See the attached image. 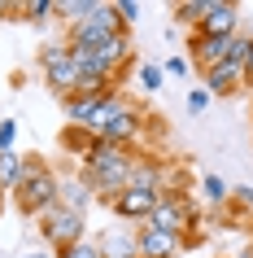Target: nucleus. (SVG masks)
Returning <instances> with one entry per match:
<instances>
[{"mask_svg": "<svg viewBox=\"0 0 253 258\" xmlns=\"http://www.w3.org/2000/svg\"><path fill=\"white\" fill-rule=\"evenodd\" d=\"M140 158V149H127V145H109V140H92V149L83 153V179L92 184L96 202H114L118 192H127V175H131V162Z\"/></svg>", "mask_w": 253, "mask_h": 258, "instance_id": "1", "label": "nucleus"}, {"mask_svg": "<svg viewBox=\"0 0 253 258\" xmlns=\"http://www.w3.org/2000/svg\"><path fill=\"white\" fill-rule=\"evenodd\" d=\"M57 188H61V171H53L48 162H40L35 153H27V179L14 192V206L27 219H40L48 206H57Z\"/></svg>", "mask_w": 253, "mask_h": 258, "instance_id": "2", "label": "nucleus"}, {"mask_svg": "<svg viewBox=\"0 0 253 258\" xmlns=\"http://www.w3.org/2000/svg\"><path fill=\"white\" fill-rule=\"evenodd\" d=\"M35 232L44 236V245H48L53 254H61V249H70V245L88 241V219L70 215V210H61V206H48V210L35 219Z\"/></svg>", "mask_w": 253, "mask_h": 258, "instance_id": "3", "label": "nucleus"}, {"mask_svg": "<svg viewBox=\"0 0 253 258\" xmlns=\"http://www.w3.org/2000/svg\"><path fill=\"white\" fill-rule=\"evenodd\" d=\"M40 70H44V83H48L61 101L79 92V70L70 61V44L66 40H53V44L40 48Z\"/></svg>", "mask_w": 253, "mask_h": 258, "instance_id": "4", "label": "nucleus"}, {"mask_svg": "<svg viewBox=\"0 0 253 258\" xmlns=\"http://www.w3.org/2000/svg\"><path fill=\"white\" fill-rule=\"evenodd\" d=\"M148 223L184 241V236H188L192 228H201V210H197V202H192L188 192H184V197H161V202H157V210L148 215Z\"/></svg>", "mask_w": 253, "mask_h": 258, "instance_id": "5", "label": "nucleus"}, {"mask_svg": "<svg viewBox=\"0 0 253 258\" xmlns=\"http://www.w3.org/2000/svg\"><path fill=\"white\" fill-rule=\"evenodd\" d=\"M161 192H140V188H127L118 192L114 202H109V210H114V219H122V223H148V215L157 210Z\"/></svg>", "mask_w": 253, "mask_h": 258, "instance_id": "6", "label": "nucleus"}, {"mask_svg": "<svg viewBox=\"0 0 253 258\" xmlns=\"http://www.w3.org/2000/svg\"><path fill=\"white\" fill-rule=\"evenodd\" d=\"M197 31L201 35H218V40L240 35V5H231V0H210V9H205Z\"/></svg>", "mask_w": 253, "mask_h": 258, "instance_id": "7", "label": "nucleus"}, {"mask_svg": "<svg viewBox=\"0 0 253 258\" xmlns=\"http://www.w3.org/2000/svg\"><path fill=\"white\" fill-rule=\"evenodd\" d=\"M92 202H96V192H92V184L83 179V171H66V175H61V188H57V206L70 210V215H83V219H88Z\"/></svg>", "mask_w": 253, "mask_h": 258, "instance_id": "8", "label": "nucleus"}, {"mask_svg": "<svg viewBox=\"0 0 253 258\" xmlns=\"http://www.w3.org/2000/svg\"><path fill=\"white\" fill-rule=\"evenodd\" d=\"M135 245H140V258H179V249H184L179 236L153 228V223H140L135 228Z\"/></svg>", "mask_w": 253, "mask_h": 258, "instance_id": "9", "label": "nucleus"}, {"mask_svg": "<svg viewBox=\"0 0 253 258\" xmlns=\"http://www.w3.org/2000/svg\"><path fill=\"white\" fill-rule=\"evenodd\" d=\"M188 53L201 70H214L218 61H227L231 53V40H218V35H201V31H188Z\"/></svg>", "mask_w": 253, "mask_h": 258, "instance_id": "10", "label": "nucleus"}, {"mask_svg": "<svg viewBox=\"0 0 253 258\" xmlns=\"http://www.w3.org/2000/svg\"><path fill=\"white\" fill-rule=\"evenodd\" d=\"M249 88V75L244 66H231V61H218L214 70H205V92L210 96H236Z\"/></svg>", "mask_w": 253, "mask_h": 258, "instance_id": "11", "label": "nucleus"}, {"mask_svg": "<svg viewBox=\"0 0 253 258\" xmlns=\"http://www.w3.org/2000/svg\"><path fill=\"white\" fill-rule=\"evenodd\" d=\"M101 254L105 258H140V245H135V232L131 228H105L96 236Z\"/></svg>", "mask_w": 253, "mask_h": 258, "instance_id": "12", "label": "nucleus"}, {"mask_svg": "<svg viewBox=\"0 0 253 258\" xmlns=\"http://www.w3.org/2000/svg\"><path fill=\"white\" fill-rule=\"evenodd\" d=\"M22 179H27V153L5 149V153H0V188L14 197V192L22 188Z\"/></svg>", "mask_w": 253, "mask_h": 258, "instance_id": "13", "label": "nucleus"}, {"mask_svg": "<svg viewBox=\"0 0 253 258\" xmlns=\"http://www.w3.org/2000/svg\"><path fill=\"white\" fill-rule=\"evenodd\" d=\"M205 9H210V0H179L171 14H175V22H179V27L197 31V27H201V18H205Z\"/></svg>", "mask_w": 253, "mask_h": 258, "instance_id": "14", "label": "nucleus"}, {"mask_svg": "<svg viewBox=\"0 0 253 258\" xmlns=\"http://www.w3.org/2000/svg\"><path fill=\"white\" fill-rule=\"evenodd\" d=\"M18 14H27V22L35 27H48L57 18V0H27V5H18Z\"/></svg>", "mask_w": 253, "mask_h": 258, "instance_id": "15", "label": "nucleus"}, {"mask_svg": "<svg viewBox=\"0 0 253 258\" xmlns=\"http://www.w3.org/2000/svg\"><path fill=\"white\" fill-rule=\"evenodd\" d=\"M201 192H205V202L218 206V210L231 202V184H227L223 175H205V179H201Z\"/></svg>", "mask_w": 253, "mask_h": 258, "instance_id": "16", "label": "nucleus"}, {"mask_svg": "<svg viewBox=\"0 0 253 258\" xmlns=\"http://www.w3.org/2000/svg\"><path fill=\"white\" fill-rule=\"evenodd\" d=\"M114 14H118L122 27L131 31L135 22H140V14H144V5H140V0H114Z\"/></svg>", "mask_w": 253, "mask_h": 258, "instance_id": "17", "label": "nucleus"}, {"mask_svg": "<svg viewBox=\"0 0 253 258\" xmlns=\"http://www.w3.org/2000/svg\"><path fill=\"white\" fill-rule=\"evenodd\" d=\"M161 79H166V75H161V66H153V61H144V66H140V88H144V92H157Z\"/></svg>", "mask_w": 253, "mask_h": 258, "instance_id": "18", "label": "nucleus"}, {"mask_svg": "<svg viewBox=\"0 0 253 258\" xmlns=\"http://www.w3.org/2000/svg\"><path fill=\"white\" fill-rule=\"evenodd\" d=\"M57 258H105V254H101L96 241H79V245H70V249H61Z\"/></svg>", "mask_w": 253, "mask_h": 258, "instance_id": "19", "label": "nucleus"}, {"mask_svg": "<svg viewBox=\"0 0 253 258\" xmlns=\"http://www.w3.org/2000/svg\"><path fill=\"white\" fill-rule=\"evenodd\" d=\"M188 70H192V57H179V53H171L166 61H161V75H179V79H188Z\"/></svg>", "mask_w": 253, "mask_h": 258, "instance_id": "20", "label": "nucleus"}, {"mask_svg": "<svg viewBox=\"0 0 253 258\" xmlns=\"http://www.w3.org/2000/svg\"><path fill=\"white\" fill-rule=\"evenodd\" d=\"M14 140H18V118H5L0 122V153L14 149Z\"/></svg>", "mask_w": 253, "mask_h": 258, "instance_id": "21", "label": "nucleus"}, {"mask_svg": "<svg viewBox=\"0 0 253 258\" xmlns=\"http://www.w3.org/2000/svg\"><path fill=\"white\" fill-rule=\"evenodd\" d=\"M231 202H236L240 210H253V184H236V188H231Z\"/></svg>", "mask_w": 253, "mask_h": 258, "instance_id": "22", "label": "nucleus"}, {"mask_svg": "<svg viewBox=\"0 0 253 258\" xmlns=\"http://www.w3.org/2000/svg\"><path fill=\"white\" fill-rule=\"evenodd\" d=\"M188 109H192V114H205V109H210V92H205V88L188 92Z\"/></svg>", "mask_w": 253, "mask_h": 258, "instance_id": "23", "label": "nucleus"}, {"mask_svg": "<svg viewBox=\"0 0 253 258\" xmlns=\"http://www.w3.org/2000/svg\"><path fill=\"white\" fill-rule=\"evenodd\" d=\"M22 258H57L53 249H31V254H22Z\"/></svg>", "mask_w": 253, "mask_h": 258, "instance_id": "24", "label": "nucleus"}, {"mask_svg": "<svg viewBox=\"0 0 253 258\" xmlns=\"http://www.w3.org/2000/svg\"><path fill=\"white\" fill-rule=\"evenodd\" d=\"M18 5H9V0H0V14H14Z\"/></svg>", "mask_w": 253, "mask_h": 258, "instance_id": "25", "label": "nucleus"}, {"mask_svg": "<svg viewBox=\"0 0 253 258\" xmlns=\"http://www.w3.org/2000/svg\"><path fill=\"white\" fill-rule=\"evenodd\" d=\"M240 258H253V249H244V254H240Z\"/></svg>", "mask_w": 253, "mask_h": 258, "instance_id": "26", "label": "nucleus"}, {"mask_svg": "<svg viewBox=\"0 0 253 258\" xmlns=\"http://www.w3.org/2000/svg\"><path fill=\"white\" fill-rule=\"evenodd\" d=\"M0 197H5V188H0Z\"/></svg>", "mask_w": 253, "mask_h": 258, "instance_id": "27", "label": "nucleus"}]
</instances>
